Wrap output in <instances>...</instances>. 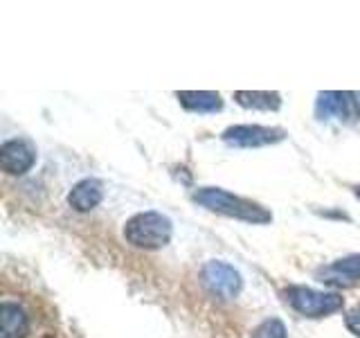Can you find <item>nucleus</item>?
Segmentation results:
<instances>
[{
	"label": "nucleus",
	"mask_w": 360,
	"mask_h": 338,
	"mask_svg": "<svg viewBox=\"0 0 360 338\" xmlns=\"http://www.w3.org/2000/svg\"><path fill=\"white\" fill-rule=\"evenodd\" d=\"M194 201L198 206L207 208L212 212L225 214V217H232V219H241L248 223H268L273 219V214H270L266 208L257 206V203L248 201V199L234 196L221 187H202L194 194Z\"/></svg>",
	"instance_id": "f257e3e1"
},
{
	"label": "nucleus",
	"mask_w": 360,
	"mask_h": 338,
	"mask_svg": "<svg viewBox=\"0 0 360 338\" xmlns=\"http://www.w3.org/2000/svg\"><path fill=\"white\" fill-rule=\"evenodd\" d=\"M174 225L169 217L160 212H140L131 217L124 225V239L135 248H144V251H158L172 242Z\"/></svg>",
	"instance_id": "f03ea898"
},
{
	"label": "nucleus",
	"mask_w": 360,
	"mask_h": 338,
	"mask_svg": "<svg viewBox=\"0 0 360 338\" xmlns=\"http://www.w3.org/2000/svg\"><path fill=\"white\" fill-rule=\"evenodd\" d=\"M286 300L300 315L307 318H324L342 309V296L333 291H315L309 287H288Z\"/></svg>",
	"instance_id": "7ed1b4c3"
},
{
	"label": "nucleus",
	"mask_w": 360,
	"mask_h": 338,
	"mask_svg": "<svg viewBox=\"0 0 360 338\" xmlns=\"http://www.w3.org/2000/svg\"><path fill=\"white\" fill-rule=\"evenodd\" d=\"M200 280H202V287L219 300L236 298L243 287L239 270H234V266L225 262H207L200 270Z\"/></svg>",
	"instance_id": "20e7f679"
},
{
	"label": "nucleus",
	"mask_w": 360,
	"mask_h": 338,
	"mask_svg": "<svg viewBox=\"0 0 360 338\" xmlns=\"http://www.w3.org/2000/svg\"><path fill=\"white\" fill-rule=\"evenodd\" d=\"M315 115L320 120H360V93H340V90L320 93L315 101Z\"/></svg>",
	"instance_id": "39448f33"
},
{
	"label": "nucleus",
	"mask_w": 360,
	"mask_h": 338,
	"mask_svg": "<svg viewBox=\"0 0 360 338\" xmlns=\"http://www.w3.org/2000/svg\"><path fill=\"white\" fill-rule=\"evenodd\" d=\"M223 142L230 146H266L284 140V131L259 127V124H236L223 131Z\"/></svg>",
	"instance_id": "423d86ee"
},
{
	"label": "nucleus",
	"mask_w": 360,
	"mask_h": 338,
	"mask_svg": "<svg viewBox=\"0 0 360 338\" xmlns=\"http://www.w3.org/2000/svg\"><path fill=\"white\" fill-rule=\"evenodd\" d=\"M34 163H37V151L25 140H7L0 146V167L11 176L30 172Z\"/></svg>",
	"instance_id": "0eeeda50"
},
{
	"label": "nucleus",
	"mask_w": 360,
	"mask_h": 338,
	"mask_svg": "<svg viewBox=\"0 0 360 338\" xmlns=\"http://www.w3.org/2000/svg\"><path fill=\"white\" fill-rule=\"evenodd\" d=\"M101 199H104V185L97 178H84L70 189L68 194V203L70 208L77 212H90L93 208H97Z\"/></svg>",
	"instance_id": "6e6552de"
},
{
	"label": "nucleus",
	"mask_w": 360,
	"mask_h": 338,
	"mask_svg": "<svg viewBox=\"0 0 360 338\" xmlns=\"http://www.w3.org/2000/svg\"><path fill=\"white\" fill-rule=\"evenodd\" d=\"M30 332V320L25 311L14 302L0 304V338H25Z\"/></svg>",
	"instance_id": "1a4fd4ad"
},
{
	"label": "nucleus",
	"mask_w": 360,
	"mask_h": 338,
	"mask_svg": "<svg viewBox=\"0 0 360 338\" xmlns=\"http://www.w3.org/2000/svg\"><path fill=\"white\" fill-rule=\"evenodd\" d=\"M318 275L324 277L322 282H329V284H345V287L354 284L356 280H360V255L338 259L335 264L326 266Z\"/></svg>",
	"instance_id": "9d476101"
},
{
	"label": "nucleus",
	"mask_w": 360,
	"mask_h": 338,
	"mask_svg": "<svg viewBox=\"0 0 360 338\" xmlns=\"http://www.w3.org/2000/svg\"><path fill=\"white\" fill-rule=\"evenodd\" d=\"M176 97L191 113H217L223 108L221 95L210 93V90H183V93H176Z\"/></svg>",
	"instance_id": "9b49d317"
},
{
	"label": "nucleus",
	"mask_w": 360,
	"mask_h": 338,
	"mask_svg": "<svg viewBox=\"0 0 360 338\" xmlns=\"http://www.w3.org/2000/svg\"><path fill=\"white\" fill-rule=\"evenodd\" d=\"M234 99L243 108H259V111H277L281 106L279 93H268V90H236Z\"/></svg>",
	"instance_id": "f8f14e48"
},
{
	"label": "nucleus",
	"mask_w": 360,
	"mask_h": 338,
	"mask_svg": "<svg viewBox=\"0 0 360 338\" xmlns=\"http://www.w3.org/2000/svg\"><path fill=\"white\" fill-rule=\"evenodd\" d=\"M252 338H286V327L279 318H268L252 332Z\"/></svg>",
	"instance_id": "ddd939ff"
},
{
	"label": "nucleus",
	"mask_w": 360,
	"mask_h": 338,
	"mask_svg": "<svg viewBox=\"0 0 360 338\" xmlns=\"http://www.w3.org/2000/svg\"><path fill=\"white\" fill-rule=\"evenodd\" d=\"M347 327L352 330L356 336H360V307H356L354 311L347 313Z\"/></svg>",
	"instance_id": "4468645a"
},
{
	"label": "nucleus",
	"mask_w": 360,
	"mask_h": 338,
	"mask_svg": "<svg viewBox=\"0 0 360 338\" xmlns=\"http://www.w3.org/2000/svg\"><path fill=\"white\" fill-rule=\"evenodd\" d=\"M354 192H356V196L360 199V185H358V187H354Z\"/></svg>",
	"instance_id": "2eb2a0df"
}]
</instances>
